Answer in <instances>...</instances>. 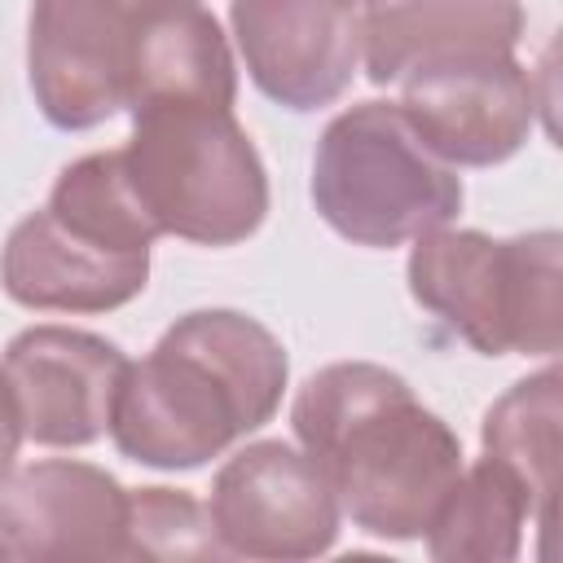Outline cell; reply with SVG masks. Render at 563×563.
<instances>
[{
	"label": "cell",
	"mask_w": 563,
	"mask_h": 563,
	"mask_svg": "<svg viewBox=\"0 0 563 563\" xmlns=\"http://www.w3.org/2000/svg\"><path fill=\"white\" fill-rule=\"evenodd\" d=\"M286 378V347L264 321L198 308L176 317L141 361H128L106 431L128 462L198 471L273 422Z\"/></svg>",
	"instance_id": "obj_1"
},
{
	"label": "cell",
	"mask_w": 563,
	"mask_h": 563,
	"mask_svg": "<svg viewBox=\"0 0 563 563\" xmlns=\"http://www.w3.org/2000/svg\"><path fill=\"white\" fill-rule=\"evenodd\" d=\"M290 427L325 471L339 510L383 541H418L462 471L457 431L374 361L317 369L290 405Z\"/></svg>",
	"instance_id": "obj_2"
},
{
	"label": "cell",
	"mask_w": 563,
	"mask_h": 563,
	"mask_svg": "<svg viewBox=\"0 0 563 563\" xmlns=\"http://www.w3.org/2000/svg\"><path fill=\"white\" fill-rule=\"evenodd\" d=\"M128 356L119 343L75 325H31L9 339L0 374L22 422V440L84 449L106 435Z\"/></svg>",
	"instance_id": "obj_10"
},
{
	"label": "cell",
	"mask_w": 563,
	"mask_h": 563,
	"mask_svg": "<svg viewBox=\"0 0 563 563\" xmlns=\"http://www.w3.org/2000/svg\"><path fill=\"white\" fill-rule=\"evenodd\" d=\"M400 114L449 167H497L537 123V84L515 53L435 62L400 79Z\"/></svg>",
	"instance_id": "obj_9"
},
{
	"label": "cell",
	"mask_w": 563,
	"mask_h": 563,
	"mask_svg": "<svg viewBox=\"0 0 563 563\" xmlns=\"http://www.w3.org/2000/svg\"><path fill=\"white\" fill-rule=\"evenodd\" d=\"M167 4H198V0H167Z\"/></svg>",
	"instance_id": "obj_20"
},
{
	"label": "cell",
	"mask_w": 563,
	"mask_h": 563,
	"mask_svg": "<svg viewBox=\"0 0 563 563\" xmlns=\"http://www.w3.org/2000/svg\"><path fill=\"white\" fill-rule=\"evenodd\" d=\"M154 238L123 154H84L57 172L48 202L13 224L0 286L35 312H114L145 290Z\"/></svg>",
	"instance_id": "obj_3"
},
{
	"label": "cell",
	"mask_w": 563,
	"mask_h": 563,
	"mask_svg": "<svg viewBox=\"0 0 563 563\" xmlns=\"http://www.w3.org/2000/svg\"><path fill=\"white\" fill-rule=\"evenodd\" d=\"M409 295L479 356H554L563 339V238L431 229L413 238Z\"/></svg>",
	"instance_id": "obj_4"
},
{
	"label": "cell",
	"mask_w": 563,
	"mask_h": 563,
	"mask_svg": "<svg viewBox=\"0 0 563 563\" xmlns=\"http://www.w3.org/2000/svg\"><path fill=\"white\" fill-rule=\"evenodd\" d=\"M528 523H537V510L523 484L493 457H479L475 466L457 471V479L431 510L422 537L427 554L440 563H510L523 550Z\"/></svg>",
	"instance_id": "obj_15"
},
{
	"label": "cell",
	"mask_w": 563,
	"mask_h": 563,
	"mask_svg": "<svg viewBox=\"0 0 563 563\" xmlns=\"http://www.w3.org/2000/svg\"><path fill=\"white\" fill-rule=\"evenodd\" d=\"M559 422H563V374L554 365L510 383L484 413L479 440L484 457L506 466L532 497L537 528H554V484H559Z\"/></svg>",
	"instance_id": "obj_16"
},
{
	"label": "cell",
	"mask_w": 563,
	"mask_h": 563,
	"mask_svg": "<svg viewBox=\"0 0 563 563\" xmlns=\"http://www.w3.org/2000/svg\"><path fill=\"white\" fill-rule=\"evenodd\" d=\"M207 515L224 554L268 563L330 554L343 523L325 471L286 440L238 449L211 479Z\"/></svg>",
	"instance_id": "obj_8"
},
{
	"label": "cell",
	"mask_w": 563,
	"mask_h": 563,
	"mask_svg": "<svg viewBox=\"0 0 563 563\" xmlns=\"http://www.w3.org/2000/svg\"><path fill=\"white\" fill-rule=\"evenodd\" d=\"M150 4L158 0H31L26 79L53 128L88 132L128 106Z\"/></svg>",
	"instance_id": "obj_7"
},
{
	"label": "cell",
	"mask_w": 563,
	"mask_h": 563,
	"mask_svg": "<svg viewBox=\"0 0 563 563\" xmlns=\"http://www.w3.org/2000/svg\"><path fill=\"white\" fill-rule=\"evenodd\" d=\"M123 172L158 233L198 246H238L268 216V172L233 110H132Z\"/></svg>",
	"instance_id": "obj_5"
},
{
	"label": "cell",
	"mask_w": 563,
	"mask_h": 563,
	"mask_svg": "<svg viewBox=\"0 0 563 563\" xmlns=\"http://www.w3.org/2000/svg\"><path fill=\"white\" fill-rule=\"evenodd\" d=\"M312 207L352 246H405L462 211V176L435 158L396 101L339 110L312 154Z\"/></svg>",
	"instance_id": "obj_6"
},
{
	"label": "cell",
	"mask_w": 563,
	"mask_h": 563,
	"mask_svg": "<svg viewBox=\"0 0 563 563\" xmlns=\"http://www.w3.org/2000/svg\"><path fill=\"white\" fill-rule=\"evenodd\" d=\"M0 559H4V550H0Z\"/></svg>",
	"instance_id": "obj_21"
},
{
	"label": "cell",
	"mask_w": 563,
	"mask_h": 563,
	"mask_svg": "<svg viewBox=\"0 0 563 563\" xmlns=\"http://www.w3.org/2000/svg\"><path fill=\"white\" fill-rule=\"evenodd\" d=\"M352 4H356V9H361V4H365V9H374V4H383V0H352Z\"/></svg>",
	"instance_id": "obj_19"
},
{
	"label": "cell",
	"mask_w": 563,
	"mask_h": 563,
	"mask_svg": "<svg viewBox=\"0 0 563 563\" xmlns=\"http://www.w3.org/2000/svg\"><path fill=\"white\" fill-rule=\"evenodd\" d=\"M211 515L185 488L128 493V559H220Z\"/></svg>",
	"instance_id": "obj_17"
},
{
	"label": "cell",
	"mask_w": 563,
	"mask_h": 563,
	"mask_svg": "<svg viewBox=\"0 0 563 563\" xmlns=\"http://www.w3.org/2000/svg\"><path fill=\"white\" fill-rule=\"evenodd\" d=\"M229 26L251 84L295 114L339 101L361 66L352 0H229Z\"/></svg>",
	"instance_id": "obj_11"
},
{
	"label": "cell",
	"mask_w": 563,
	"mask_h": 563,
	"mask_svg": "<svg viewBox=\"0 0 563 563\" xmlns=\"http://www.w3.org/2000/svg\"><path fill=\"white\" fill-rule=\"evenodd\" d=\"M238 101V66L220 22L202 4H150L128 79V114L150 106H220Z\"/></svg>",
	"instance_id": "obj_14"
},
{
	"label": "cell",
	"mask_w": 563,
	"mask_h": 563,
	"mask_svg": "<svg viewBox=\"0 0 563 563\" xmlns=\"http://www.w3.org/2000/svg\"><path fill=\"white\" fill-rule=\"evenodd\" d=\"M128 493L75 457L13 466L0 479V550L22 563L128 559Z\"/></svg>",
	"instance_id": "obj_12"
},
{
	"label": "cell",
	"mask_w": 563,
	"mask_h": 563,
	"mask_svg": "<svg viewBox=\"0 0 563 563\" xmlns=\"http://www.w3.org/2000/svg\"><path fill=\"white\" fill-rule=\"evenodd\" d=\"M18 444H22V422H18V409H13L9 387H4V374H0V479L13 471Z\"/></svg>",
	"instance_id": "obj_18"
},
{
	"label": "cell",
	"mask_w": 563,
	"mask_h": 563,
	"mask_svg": "<svg viewBox=\"0 0 563 563\" xmlns=\"http://www.w3.org/2000/svg\"><path fill=\"white\" fill-rule=\"evenodd\" d=\"M519 40V0H383L361 18V62L374 84H400L435 62L515 53Z\"/></svg>",
	"instance_id": "obj_13"
}]
</instances>
